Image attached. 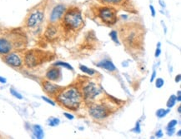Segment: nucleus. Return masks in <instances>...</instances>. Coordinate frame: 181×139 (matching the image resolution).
<instances>
[{"mask_svg": "<svg viewBox=\"0 0 181 139\" xmlns=\"http://www.w3.org/2000/svg\"><path fill=\"white\" fill-rule=\"evenodd\" d=\"M33 132H34V136L36 137L37 138L41 139L44 136L43 128H41V126L38 125V124L37 125H34V127H33Z\"/></svg>", "mask_w": 181, "mask_h": 139, "instance_id": "dca6fc26", "label": "nucleus"}, {"mask_svg": "<svg viewBox=\"0 0 181 139\" xmlns=\"http://www.w3.org/2000/svg\"><path fill=\"white\" fill-rule=\"evenodd\" d=\"M65 12H66V6L64 5V4L56 5L52 9L50 15H49V21H50V22L54 23V22L59 21L63 18L64 14H65Z\"/></svg>", "mask_w": 181, "mask_h": 139, "instance_id": "9b49d317", "label": "nucleus"}, {"mask_svg": "<svg viewBox=\"0 0 181 139\" xmlns=\"http://www.w3.org/2000/svg\"><path fill=\"white\" fill-rule=\"evenodd\" d=\"M44 13L41 9H35L31 12L26 19V27L28 28H35L44 21Z\"/></svg>", "mask_w": 181, "mask_h": 139, "instance_id": "0eeeda50", "label": "nucleus"}, {"mask_svg": "<svg viewBox=\"0 0 181 139\" xmlns=\"http://www.w3.org/2000/svg\"><path fill=\"white\" fill-rule=\"evenodd\" d=\"M177 135H178L179 137H181V131H180V130L179 131V132H178V133H177Z\"/></svg>", "mask_w": 181, "mask_h": 139, "instance_id": "4c0bfd02", "label": "nucleus"}, {"mask_svg": "<svg viewBox=\"0 0 181 139\" xmlns=\"http://www.w3.org/2000/svg\"><path fill=\"white\" fill-rule=\"evenodd\" d=\"M64 115L65 116V117H67L68 119H69V120H73L74 118V117L73 116L72 114H69V113H67V112H64Z\"/></svg>", "mask_w": 181, "mask_h": 139, "instance_id": "c756f323", "label": "nucleus"}, {"mask_svg": "<svg viewBox=\"0 0 181 139\" xmlns=\"http://www.w3.org/2000/svg\"><path fill=\"white\" fill-rule=\"evenodd\" d=\"M177 124H178V121H177V120H172V121H170V122L168 123L167 128H175Z\"/></svg>", "mask_w": 181, "mask_h": 139, "instance_id": "a878e982", "label": "nucleus"}, {"mask_svg": "<svg viewBox=\"0 0 181 139\" xmlns=\"http://www.w3.org/2000/svg\"><path fill=\"white\" fill-rule=\"evenodd\" d=\"M88 112L89 115L96 120L104 119L111 113L110 108L103 103H91L89 106Z\"/></svg>", "mask_w": 181, "mask_h": 139, "instance_id": "423d86ee", "label": "nucleus"}, {"mask_svg": "<svg viewBox=\"0 0 181 139\" xmlns=\"http://www.w3.org/2000/svg\"><path fill=\"white\" fill-rule=\"evenodd\" d=\"M0 83H1V84H6V83H7V80H6L4 78L0 76Z\"/></svg>", "mask_w": 181, "mask_h": 139, "instance_id": "f704fd0d", "label": "nucleus"}, {"mask_svg": "<svg viewBox=\"0 0 181 139\" xmlns=\"http://www.w3.org/2000/svg\"><path fill=\"white\" fill-rule=\"evenodd\" d=\"M164 81L163 78H156L155 87L157 88H162V87L164 86Z\"/></svg>", "mask_w": 181, "mask_h": 139, "instance_id": "b1692460", "label": "nucleus"}, {"mask_svg": "<svg viewBox=\"0 0 181 139\" xmlns=\"http://www.w3.org/2000/svg\"><path fill=\"white\" fill-rule=\"evenodd\" d=\"M98 18L106 25H114L118 21L117 11L111 7H101L98 9Z\"/></svg>", "mask_w": 181, "mask_h": 139, "instance_id": "39448f33", "label": "nucleus"}, {"mask_svg": "<svg viewBox=\"0 0 181 139\" xmlns=\"http://www.w3.org/2000/svg\"><path fill=\"white\" fill-rule=\"evenodd\" d=\"M170 112V108L167 109V110H165L164 108H160L159 109L158 111L156 112V115H157V117H159V118H161V117H164L166 114H168Z\"/></svg>", "mask_w": 181, "mask_h": 139, "instance_id": "412c9836", "label": "nucleus"}, {"mask_svg": "<svg viewBox=\"0 0 181 139\" xmlns=\"http://www.w3.org/2000/svg\"><path fill=\"white\" fill-rule=\"evenodd\" d=\"M48 125L50 126V127H56V126L59 125L60 121H59V118H57V117H51L48 118Z\"/></svg>", "mask_w": 181, "mask_h": 139, "instance_id": "6ab92c4d", "label": "nucleus"}, {"mask_svg": "<svg viewBox=\"0 0 181 139\" xmlns=\"http://www.w3.org/2000/svg\"><path fill=\"white\" fill-rule=\"evenodd\" d=\"M149 9H150L151 10V14H152V16L154 17V16H155V9H154V6L149 5Z\"/></svg>", "mask_w": 181, "mask_h": 139, "instance_id": "2f4dec72", "label": "nucleus"}, {"mask_svg": "<svg viewBox=\"0 0 181 139\" xmlns=\"http://www.w3.org/2000/svg\"><path fill=\"white\" fill-rule=\"evenodd\" d=\"M55 98L60 105L71 111H77L84 101L81 91L76 86L64 88Z\"/></svg>", "mask_w": 181, "mask_h": 139, "instance_id": "f03ea898", "label": "nucleus"}, {"mask_svg": "<svg viewBox=\"0 0 181 139\" xmlns=\"http://www.w3.org/2000/svg\"><path fill=\"white\" fill-rule=\"evenodd\" d=\"M50 54L39 49H31L27 51L23 55V63L28 68H34L49 59H52Z\"/></svg>", "mask_w": 181, "mask_h": 139, "instance_id": "20e7f679", "label": "nucleus"}, {"mask_svg": "<svg viewBox=\"0 0 181 139\" xmlns=\"http://www.w3.org/2000/svg\"><path fill=\"white\" fill-rule=\"evenodd\" d=\"M42 88L43 90L44 91L46 94H48L50 97H55L57 95L59 94V92L62 89L64 88L63 87L59 86L58 84H53L49 80H44L42 82Z\"/></svg>", "mask_w": 181, "mask_h": 139, "instance_id": "9d476101", "label": "nucleus"}, {"mask_svg": "<svg viewBox=\"0 0 181 139\" xmlns=\"http://www.w3.org/2000/svg\"><path fill=\"white\" fill-rule=\"evenodd\" d=\"M53 66H57V67L61 66V67H66L68 69L72 70V71L74 70V68H73V67L70 64H69L68 63H64V62H56V63H54L53 64Z\"/></svg>", "mask_w": 181, "mask_h": 139, "instance_id": "aec40b11", "label": "nucleus"}, {"mask_svg": "<svg viewBox=\"0 0 181 139\" xmlns=\"http://www.w3.org/2000/svg\"><path fill=\"white\" fill-rule=\"evenodd\" d=\"M155 77H156V71L155 70H154L153 74H152V76H151V79H150L151 83H152V82H154V80Z\"/></svg>", "mask_w": 181, "mask_h": 139, "instance_id": "72a5a7b5", "label": "nucleus"}, {"mask_svg": "<svg viewBox=\"0 0 181 139\" xmlns=\"http://www.w3.org/2000/svg\"><path fill=\"white\" fill-rule=\"evenodd\" d=\"M59 36V29L57 26L51 22V24L48 26L44 33V37L48 41L56 40Z\"/></svg>", "mask_w": 181, "mask_h": 139, "instance_id": "ddd939ff", "label": "nucleus"}, {"mask_svg": "<svg viewBox=\"0 0 181 139\" xmlns=\"http://www.w3.org/2000/svg\"><path fill=\"white\" fill-rule=\"evenodd\" d=\"M163 135H164V133H163V132H162V130H159L157 133H156V137H163Z\"/></svg>", "mask_w": 181, "mask_h": 139, "instance_id": "473e14b6", "label": "nucleus"}, {"mask_svg": "<svg viewBox=\"0 0 181 139\" xmlns=\"http://www.w3.org/2000/svg\"><path fill=\"white\" fill-rule=\"evenodd\" d=\"M180 110H181V107H180V106H179V108H178V112L179 114L181 113V111H180Z\"/></svg>", "mask_w": 181, "mask_h": 139, "instance_id": "e433bc0d", "label": "nucleus"}, {"mask_svg": "<svg viewBox=\"0 0 181 139\" xmlns=\"http://www.w3.org/2000/svg\"><path fill=\"white\" fill-rule=\"evenodd\" d=\"M10 93H11L14 97H17L18 99H23V96L20 94L19 92H18L15 89H14L13 88H10Z\"/></svg>", "mask_w": 181, "mask_h": 139, "instance_id": "393cba45", "label": "nucleus"}, {"mask_svg": "<svg viewBox=\"0 0 181 139\" xmlns=\"http://www.w3.org/2000/svg\"><path fill=\"white\" fill-rule=\"evenodd\" d=\"M79 69H80L82 72H85V73H87V74H89V75L90 76L95 75V73H96V71H95V70L92 69V68H89V67H87L86 66H84V65H80V66H79Z\"/></svg>", "mask_w": 181, "mask_h": 139, "instance_id": "f3484780", "label": "nucleus"}, {"mask_svg": "<svg viewBox=\"0 0 181 139\" xmlns=\"http://www.w3.org/2000/svg\"><path fill=\"white\" fill-rule=\"evenodd\" d=\"M109 36L111 38V39L114 41V43H119V39H118V34H117V31L113 30L111 31L110 33H109Z\"/></svg>", "mask_w": 181, "mask_h": 139, "instance_id": "5701e85b", "label": "nucleus"}, {"mask_svg": "<svg viewBox=\"0 0 181 139\" xmlns=\"http://www.w3.org/2000/svg\"><path fill=\"white\" fill-rule=\"evenodd\" d=\"M98 67H102L103 69L108 70L109 72H114V71H116V67L114 66V64L113 63V62L111 60H109V59H104V60H102L99 63H98V64H96Z\"/></svg>", "mask_w": 181, "mask_h": 139, "instance_id": "2eb2a0df", "label": "nucleus"}, {"mask_svg": "<svg viewBox=\"0 0 181 139\" xmlns=\"http://www.w3.org/2000/svg\"><path fill=\"white\" fill-rule=\"evenodd\" d=\"M124 0H101V2L103 3H109V4H120L122 3Z\"/></svg>", "mask_w": 181, "mask_h": 139, "instance_id": "4be33fe9", "label": "nucleus"}, {"mask_svg": "<svg viewBox=\"0 0 181 139\" xmlns=\"http://www.w3.org/2000/svg\"><path fill=\"white\" fill-rule=\"evenodd\" d=\"M45 77L51 82H59L62 79V71L57 66H52L46 72Z\"/></svg>", "mask_w": 181, "mask_h": 139, "instance_id": "f8f14e48", "label": "nucleus"}, {"mask_svg": "<svg viewBox=\"0 0 181 139\" xmlns=\"http://www.w3.org/2000/svg\"><path fill=\"white\" fill-rule=\"evenodd\" d=\"M175 128H167V134L168 136H172L173 134L175 133Z\"/></svg>", "mask_w": 181, "mask_h": 139, "instance_id": "cd10ccee", "label": "nucleus"}, {"mask_svg": "<svg viewBox=\"0 0 181 139\" xmlns=\"http://www.w3.org/2000/svg\"><path fill=\"white\" fill-rule=\"evenodd\" d=\"M145 28L137 23H128L120 28V39L132 55L142 53L145 46Z\"/></svg>", "mask_w": 181, "mask_h": 139, "instance_id": "f257e3e1", "label": "nucleus"}, {"mask_svg": "<svg viewBox=\"0 0 181 139\" xmlns=\"http://www.w3.org/2000/svg\"><path fill=\"white\" fill-rule=\"evenodd\" d=\"M3 61L14 68H19L23 64V58L18 53H9L3 55Z\"/></svg>", "mask_w": 181, "mask_h": 139, "instance_id": "1a4fd4ad", "label": "nucleus"}, {"mask_svg": "<svg viewBox=\"0 0 181 139\" xmlns=\"http://www.w3.org/2000/svg\"><path fill=\"white\" fill-rule=\"evenodd\" d=\"M176 96L175 95H171L170 97V98H169V100H168L167 102V107L168 108H173L174 106L175 105V103H176Z\"/></svg>", "mask_w": 181, "mask_h": 139, "instance_id": "a211bd4d", "label": "nucleus"}, {"mask_svg": "<svg viewBox=\"0 0 181 139\" xmlns=\"http://www.w3.org/2000/svg\"><path fill=\"white\" fill-rule=\"evenodd\" d=\"M133 131L134 132H135V133H140V128H139V122H137L136 123V126H135V128L133 129Z\"/></svg>", "mask_w": 181, "mask_h": 139, "instance_id": "c85d7f7f", "label": "nucleus"}, {"mask_svg": "<svg viewBox=\"0 0 181 139\" xmlns=\"http://www.w3.org/2000/svg\"><path fill=\"white\" fill-rule=\"evenodd\" d=\"M42 99H43V100H44V101H45V102H46V103H49V104H50V105H52V106H55V103H54V102H53V101L51 100V99H49V98H48V97H42Z\"/></svg>", "mask_w": 181, "mask_h": 139, "instance_id": "bb28decb", "label": "nucleus"}, {"mask_svg": "<svg viewBox=\"0 0 181 139\" xmlns=\"http://www.w3.org/2000/svg\"><path fill=\"white\" fill-rule=\"evenodd\" d=\"M160 53H161L160 48H159V47H157V48H156V51H155V54H154V56H155V58H158V57H159V55H160Z\"/></svg>", "mask_w": 181, "mask_h": 139, "instance_id": "7c9ffc66", "label": "nucleus"}, {"mask_svg": "<svg viewBox=\"0 0 181 139\" xmlns=\"http://www.w3.org/2000/svg\"><path fill=\"white\" fill-rule=\"evenodd\" d=\"M81 93L85 101L94 100L98 95L101 93V89L95 83H88L81 89Z\"/></svg>", "mask_w": 181, "mask_h": 139, "instance_id": "6e6552de", "label": "nucleus"}, {"mask_svg": "<svg viewBox=\"0 0 181 139\" xmlns=\"http://www.w3.org/2000/svg\"><path fill=\"white\" fill-rule=\"evenodd\" d=\"M14 47V43L6 38H0V54L5 55L11 53Z\"/></svg>", "mask_w": 181, "mask_h": 139, "instance_id": "4468645a", "label": "nucleus"}, {"mask_svg": "<svg viewBox=\"0 0 181 139\" xmlns=\"http://www.w3.org/2000/svg\"><path fill=\"white\" fill-rule=\"evenodd\" d=\"M180 77H181L180 74H178V75L176 76V77H175V82H176V83H179V82L180 81Z\"/></svg>", "mask_w": 181, "mask_h": 139, "instance_id": "c9c22d12", "label": "nucleus"}, {"mask_svg": "<svg viewBox=\"0 0 181 139\" xmlns=\"http://www.w3.org/2000/svg\"><path fill=\"white\" fill-rule=\"evenodd\" d=\"M84 26V22L81 11L77 8L66 10L63 18V27L66 33H75Z\"/></svg>", "mask_w": 181, "mask_h": 139, "instance_id": "7ed1b4c3", "label": "nucleus"}]
</instances>
